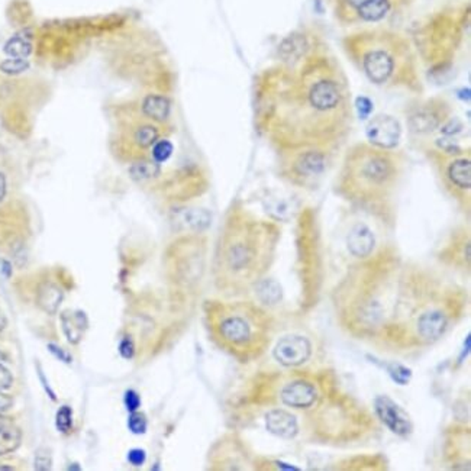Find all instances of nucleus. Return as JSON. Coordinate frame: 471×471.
I'll return each instance as SVG.
<instances>
[{
  "instance_id": "nucleus-1",
  "label": "nucleus",
  "mask_w": 471,
  "mask_h": 471,
  "mask_svg": "<svg viewBox=\"0 0 471 471\" xmlns=\"http://www.w3.org/2000/svg\"><path fill=\"white\" fill-rule=\"evenodd\" d=\"M256 122L276 153L340 151L354 125V99L338 60L320 47L266 70L256 86Z\"/></svg>"
},
{
  "instance_id": "nucleus-2",
  "label": "nucleus",
  "mask_w": 471,
  "mask_h": 471,
  "mask_svg": "<svg viewBox=\"0 0 471 471\" xmlns=\"http://www.w3.org/2000/svg\"><path fill=\"white\" fill-rule=\"evenodd\" d=\"M465 290L422 264L401 260L381 299V325L373 347L409 355L440 342L465 316Z\"/></svg>"
},
{
  "instance_id": "nucleus-3",
  "label": "nucleus",
  "mask_w": 471,
  "mask_h": 471,
  "mask_svg": "<svg viewBox=\"0 0 471 471\" xmlns=\"http://www.w3.org/2000/svg\"><path fill=\"white\" fill-rule=\"evenodd\" d=\"M406 168L408 157L402 151L355 142L342 157L334 192L351 207L393 229Z\"/></svg>"
},
{
  "instance_id": "nucleus-4",
  "label": "nucleus",
  "mask_w": 471,
  "mask_h": 471,
  "mask_svg": "<svg viewBox=\"0 0 471 471\" xmlns=\"http://www.w3.org/2000/svg\"><path fill=\"white\" fill-rule=\"evenodd\" d=\"M281 227L249 212L232 206L225 216L216 242L213 276L224 293L239 295L254 288L271 269Z\"/></svg>"
},
{
  "instance_id": "nucleus-5",
  "label": "nucleus",
  "mask_w": 471,
  "mask_h": 471,
  "mask_svg": "<svg viewBox=\"0 0 471 471\" xmlns=\"http://www.w3.org/2000/svg\"><path fill=\"white\" fill-rule=\"evenodd\" d=\"M352 67L372 86L387 92L425 94L423 70L408 35L383 25L358 26L341 41Z\"/></svg>"
},
{
  "instance_id": "nucleus-6",
  "label": "nucleus",
  "mask_w": 471,
  "mask_h": 471,
  "mask_svg": "<svg viewBox=\"0 0 471 471\" xmlns=\"http://www.w3.org/2000/svg\"><path fill=\"white\" fill-rule=\"evenodd\" d=\"M206 320L215 342L241 361L257 359L271 342L273 319L257 303L212 302Z\"/></svg>"
},
{
  "instance_id": "nucleus-7",
  "label": "nucleus",
  "mask_w": 471,
  "mask_h": 471,
  "mask_svg": "<svg viewBox=\"0 0 471 471\" xmlns=\"http://www.w3.org/2000/svg\"><path fill=\"white\" fill-rule=\"evenodd\" d=\"M422 154L437 175L444 193L470 220L471 215V151L453 142H418Z\"/></svg>"
},
{
  "instance_id": "nucleus-8",
  "label": "nucleus",
  "mask_w": 471,
  "mask_h": 471,
  "mask_svg": "<svg viewBox=\"0 0 471 471\" xmlns=\"http://www.w3.org/2000/svg\"><path fill=\"white\" fill-rule=\"evenodd\" d=\"M170 134V125L157 122L145 117L138 103L124 106L118 119L117 148L118 153L134 161L151 158V151L156 145L167 138Z\"/></svg>"
},
{
  "instance_id": "nucleus-9",
  "label": "nucleus",
  "mask_w": 471,
  "mask_h": 471,
  "mask_svg": "<svg viewBox=\"0 0 471 471\" xmlns=\"http://www.w3.org/2000/svg\"><path fill=\"white\" fill-rule=\"evenodd\" d=\"M406 131L416 142L426 141L435 134H454V106L444 96H413L404 109Z\"/></svg>"
},
{
  "instance_id": "nucleus-10",
  "label": "nucleus",
  "mask_w": 471,
  "mask_h": 471,
  "mask_svg": "<svg viewBox=\"0 0 471 471\" xmlns=\"http://www.w3.org/2000/svg\"><path fill=\"white\" fill-rule=\"evenodd\" d=\"M337 153L328 148H298L277 153L278 175L290 186L312 190L328 173Z\"/></svg>"
},
{
  "instance_id": "nucleus-11",
  "label": "nucleus",
  "mask_w": 471,
  "mask_h": 471,
  "mask_svg": "<svg viewBox=\"0 0 471 471\" xmlns=\"http://www.w3.org/2000/svg\"><path fill=\"white\" fill-rule=\"evenodd\" d=\"M207 256V239L202 234H183L166 249V267L175 284L195 286L200 281Z\"/></svg>"
},
{
  "instance_id": "nucleus-12",
  "label": "nucleus",
  "mask_w": 471,
  "mask_h": 471,
  "mask_svg": "<svg viewBox=\"0 0 471 471\" xmlns=\"http://www.w3.org/2000/svg\"><path fill=\"white\" fill-rule=\"evenodd\" d=\"M334 15L344 26H374L405 13L416 0H332Z\"/></svg>"
},
{
  "instance_id": "nucleus-13",
  "label": "nucleus",
  "mask_w": 471,
  "mask_h": 471,
  "mask_svg": "<svg viewBox=\"0 0 471 471\" xmlns=\"http://www.w3.org/2000/svg\"><path fill=\"white\" fill-rule=\"evenodd\" d=\"M328 380L330 377H326L325 372L320 374L310 372L288 374L278 390L280 402L290 409L309 411L320 401Z\"/></svg>"
},
{
  "instance_id": "nucleus-14",
  "label": "nucleus",
  "mask_w": 471,
  "mask_h": 471,
  "mask_svg": "<svg viewBox=\"0 0 471 471\" xmlns=\"http://www.w3.org/2000/svg\"><path fill=\"white\" fill-rule=\"evenodd\" d=\"M437 260L447 269L470 276L471 271V231L470 225H458L450 231L437 251Z\"/></svg>"
},
{
  "instance_id": "nucleus-15",
  "label": "nucleus",
  "mask_w": 471,
  "mask_h": 471,
  "mask_svg": "<svg viewBox=\"0 0 471 471\" xmlns=\"http://www.w3.org/2000/svg\"><path fill=\"white\" fill-rule=\"evenodd\" d=\"M313 354L312 342L303 335H286L278 340L274 348V358L286 369H298L310 359Z\"/></svg>"
},
{
  "instance_id": "nucleus-16",
  "label": "nucleus",
  "mask_w": 471,
  "mask_h": 471,
  "mask_svg": "<svg viewBox=\"0 0 471 471\" xmlns=\"http://www.w3.org/2000/svg\"><path fill=\"white\" fill-rule=\"evenodd\" d=\"M402 132V124L387 114L376 115L366 126L367 142L381 148H396Z\"/></svg>"
},
{
  "instance_id": "nucleus-17",
  "label": "nucleus",
  "mask_w": 471,
  "mask_h": 471,
  "mask_svg": "<svg viewBox=\"0 0 471 471\" xmlns=\"http://www.w3.org/2000/svg\"><path fill=\"white\" fill-rule=\"evenodd\" d=\"M376 413L381 419V422L394 433L406 435L411 432L412 425L406 413L399 408L390 397L380 396L376 399Z\"/></svg>"
},
{
  "instance_id": "nucleus-18",
  "label": "nucleus",
  "mask_w": 471,
  "mask_h": 471,
  "mask_svg": "<svg viewBox=\"0 0 471 471\" xmlns=\"http://www.w3.org/2000/svg\"><path fill=\"white\" fill-rule=\"evenodd\" d=\"M445 455L450 457L451 468L470 467V429L468 428H453L445 443Z\"/></svg>"
},
{
  "instance_id": "nucleus-19",
  "label": "nucleus",
  "mask_w": 471,
  "mask_h": 471,
  "mask_svg": "<svg viewBox=\"0 0 471 471\" xmlns=\"http://www.w3.org/2000/svg\"><path fill=\"white\" fill-rule=\"evenodd\" d=\"M210 213L202 207H181L173 213V224L185 234H202L210 225Z\"/></svg>"
},
{
  "instance_id": "nucleus-20",
  "label": "nucleus",
  "mask_w": 471,
  "mask_h": 471,
  "mask_svg": "<svg viewBox=\"0 0 471 471\" xmlns=\"http://www.w3.org/2000/svg\"><path fill=\"white\" fill-rule=\"evenodd\" d=\"M266 428L283 440H295L301 432L298 416L286 409H273L266 415Z\"/></svg>"
},
{
  "instance_id": "nucleus-21",
  "label": "nucleus",
  "mask_w": 471,
  "mask_h": 471,
  "mask_svg": "<svg viewBox=\"0 0 471 471\" xmlns=\"http://www.w3.org/2000/svg\"><path fill=\"white\" fill-rule=\"evenodd\" d=\"M136 103L145 117L157 122L168 124L171 117V100L163 93H148Z\"/></svg>"
},
{
  "instance_id": "nucleus-22",
  "label": "nucleus",
  "mask_w": 471,
  "mask_h": 471,
  "mask_svg": "<svg viewBox=\"0 0 471 471\" xmlns=\"http://www.w3.org/2000/svg\"><path fill=\"white\" fill-rule=\"evenodd\" d=\"M347 247L357 260L366 259L376 249V238L369 227L357 225L347 238Z\"/></svg>"
},
{
  "instance_id": "nucleus-23",
  "label": "nucleus",
  "mask_w": 471,
  "mask_h": 471,
  "mask_svg": "<svg viewBox=\"0 0 471 471\" xmlns=\"http://www.w3.org/2000/svg\"><path fill=\"white\" fill-rule=\"evenodd\" d=\"M61 323L67 340L71 344H79L85 331L87 330L89 320L82 310H67L61 315Z\"/></svg>"
},
{
  "instance_id": "nucleus-24",
  "label": "nucleus",
  "mask_w": 471,
  "mask_h": 471,
  "mask_svg": "<svg viewBox=\"0 0 471 471\" xmlns=\"http://www.w3.org/2000/svg\"><path fill=\"white\" fill-rule=\"evenodd\" d=\"M64 299V293L58 284L53 281H44L38 287V293H36V302H38L40 308L53 315L58 310L61 302Z\"/></svg>"
},
{
  "instance_id": "nucleus-25",
  "label": "nucleus",
  "mask_w": 471,
  "mask_h": 471,
  "mask_svg": "<svg viewBox=\"0 0 471 471\" xmlns=\"http://www.w3.org/2000/svg\"><path fill=\"white\" fill-rule=\"evenodd\" d=\"M33 48L32 43V32L28 29L16 32L13 36L6 41L4 51L11 58H26Z\"/></svg>"
},
{
  "instance_id": "nucleus-26",
  "label": "nucleus",
  "mask_w": 471,
  "mask_h": 471,
  "mask_svg": "<svg viewBox=\"0 0 471 471\" xmlns=\"http://www.w3.org/2000/svg\"><path fill=\"white\" fill-rule=\"evenodd\" d=\"M160 173H161L160 163L154 161L153 158H144V160L134 161L129 168V174H131L132 180L138 181V183L153 181L160 175Z\"/></svg>"
},
{
  "instance_id": "nucleus-27",
  "label": "nucleus",
  "mask_w": 471,
  "mask_h": 471,
  "mask_svg": "<svg viewBox=\"0 0 471 471\" xmlns=\"http://www.w3.org/2000/svg\"><path fill=\"white\" fill-rule=\"evenodd\" d=\"M254 290H256V295L259 301L263 305H276L281 301V287L277 281L270 280V278H263L260 280L256 286H254Z\"/></svg>"
},
{
  "instance_id": "nucleus-28",
  "label": "nucleus",
  "mask_w": 471,
  "mask_h": 471,
  "mask_svg": "<svg viewBox=\"0 0 471 471\" xmlns=\"http://www.w3.org/2000/svg\"><path fill=\"white\" fill-rule=\"evenodd\" d=\"M21 440L22 433L16 426L11 423L0 425V455L15 453L21 445Z\"/></svg>"
},
{
  "instance_id": "nucleus-29",
  "label": "nucleus",
  "mask_w": 471,
  "mask_h": 471,
  "mask_svg": "<svg viewBox=\"0 0 471 471\" xmlns=\"http://www.w3.org/2000/svg\"><path fill=\"white\" fill-rule=\"evenodd\" d=\"M29 67V63L23 58H11L0 64V70H2L8 76H19L23 71H26Z\"/></svg>"
},
{
  "instance_id": "nucleus-30",
  "label": "nucleus",
  "mask_w": 471,
  "mask_h": 471,
  "mask_svg": "<svg viewBox=\"0 0 471 471\" xmlns=\"http://www.w3.org/2000/svg\"><path fill=\"white\" fill-rule=\"evenodd\" d=\"M55 425L60 432H68L72 428V411L68 406H63L58 409Z\"/></svg>"
},
{
  "instance_id": "nucleus-31",
  "label": "nucleus",
  "mask_w": 471,
  "mask_h": 471,
  "mask_svg": "<svg viewBox=\"0 0 471 471\" xmlns=\"http://www.w3.org/2000/svg\"><path fill=\"white\" fill-rule=\"evenodd\" d=\"M128 428L134 433H144L147 431V418L136 411L132 412L128 419Z\"/></svg>"
},
{
  "instance_id": "nucleus-32",
  "label": "nucleus",
  "mask_w": 471,
  "mask_h": 471,
  "mask_svg": "<svg viewBox=\"0 0 471 471\" xmlns=\"http://www.w3.org/2000/svg\"><path fill=\"white\" fill-rule=\"evenodd\" d=\"M51 454L47 450H40L35 455V468L40 471H47L51 468Z\"/></svg>"
},
{
  "instance_id": "nucleus-33",
  "label": "nucleus",
  "mask_w": 471,
  "mask_h": 471,
  "mask_svg": "<svg viewBox=\"0 0 471 471\" xmlns=\"http://www.w3.org/2000/svg\"><path fill=\"white\" fill-rule=\"evenodd\" d=\"M124 404H125V406H126V409L129 412H135L139 408V405H141V399H139V396H138L136 391L128 390L125 393V396H124Z\"/></svg>"
},
{
  "instance_id": "nucleus-34",
  "label": "nucleus",
  "mask_w": 471,
  "mask_h": 471,
  "mask_svg": "<svg viewBox=\"0 0 471 471\" xmlns=\"http://www.w3.org/2000/svg\"><path fill=\"white\" fill-rule=\"evenodd\" d=\"M12 383H13L12 373L4 364H0V390L11 389Z\"/></svg>"
},
{
  "instance_id": "nucleus-35",
  "label": "nucleus",
  "mask_w": 471,
  "mask_h": 471,
  "mask_svg": "<svg viewBox=\"0 0 471 471\" xmlns=\"http://www.w3.org/2000/svg\"><path fill=\"white\" fill-rule=\"evenodd\" d=\"M119 352L126 359H131L135 355V345H134L131 338H124L122 340V342L119 345Z\"/></svg>"
},
{
  "instance_id": "nucleus-36",
  "label": "nucleus",
  "mask_w": 471,
  "mask_h": 471,
  "mask_svg": "<svg viewBox=\"0 0 471 471\" xmlns=\"http://www.w3.org/2000/svg\"><path fill=\"white\" fill-rule=\"evenodd\" d=\"M128 461L132 465H142L144 461H145V453H144V450H139V448L131 450L129 454H128Z\"/></svg>"
},
{
  "instance_id": "nucleus-37",
  "label": "nucleus",
  "mask_w": 471,
  "mask_h": 471,
  "mask_svg": "<svg viewBox=\"0 0 471 471\" xmlns=\"http://www.w3.org/2000/svg\"><path fill=\"white\" fill-rule=\"evenodd\" d=\"M13 405V399L4 393V390H0V412L8 411Z\"/></svg>"
},
{
  "instance_id": "nucleus-38",
  "label": "nucleus",
  "mask_w": 471,
  "mask_h": 471,
  "mask_svg": "<svg viewBox=\"0 0 471 471\" xmlns=\"http://www.w3.org/2000/svg\"><path fill=\"white\" fill-rule=\"evenodd\" d=\"M48 350L58 358V359H61V361H64V362H70L71 361V357L64 351V350H61L60 347H57V345H48Z\"/></svg>"
},
{
  "instance_id": "nucleus-39",
  "label": "nucleus",
  "mask_w": 471,
  "mask_h": 471,
  "mask_svg": "<svg viewBox=\"0 0 471 471\" xmlns=\"http://www.w3.org/2000/svg\"><path fill=\"white\" fill-rule=\"evenodd\" d=\"M8 193V178L6 174L0 171V205L4 203Z\"/></svg>"
},
{
  "instance_id": "nucleus-40",
  "label": "nucleus",
  "mask_w": 471,
  "mask_h": 471,
  "mask_svg": "<svg viewBox=\"0 0 471 471\" xmlns=\"http://www.w3.org/2000/svg\"><path fill=\"white\" fill-rule=\"evenodd\" d=\"M40 377H41V380H43V384H44V387H45V390H47V393L50 394V397L53 399V401H57V397H55V394L53 393V390L50 389V386H48V383H47V380H45V377H44V374L41 373V370H40Z\"/></svg>"
},
{
  "instance_id": "nucleus-41",
  "label": "nucleus",
  "mask_w": 471,
  "mask_h": 471,
  "mask_svg": "<svg viewBox=\"0 0 471 471\" xmlns=\"http://www.w3.org/2000/svg\"><path fill=\"white\" fill-rule=\"evenodd\" d=\"M6 326H8V319H6V316L4 315V312L0 310V332H2V331L6 328Z\"/></svg>"
},
{
  "instance_id": "nucleus-42",
  "label": "nucleus",
  "mask_w": 471,
  "mask_h": 471,
  "mask_svg": "<svg viewBox=\"0 0 471 471\" xmlns=\"http://www.w3.org/2000/svg\"><path fill=\"white\" fill-rule=\"evenodd\" d=\"M0 470H13V468L8 467V465H0Z\"/></svg>"
},
{
  "instance_id": "nucleus-43",
  "label": "nucleus",
  "mask_w": 471,
  "mask_h": 471,
  "mask_svg": "<svg viewBox=\"0 0 471 471\" xmlns=\"http://www.w3.org/2000/svg\"><path fill=\"white\" fill-rule=\"evenodd\" d=\"M0 359H6V355L2 351H0Z\"/></svg>"
}]
</instances>
